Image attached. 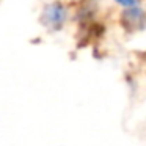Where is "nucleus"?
<instances>
[{
    "label": "nucleus",
    "instance_id": "obj_1",
    "mask_svg": "<svg viewBox=\"0 0 146 146\" xmlns=\"http://www.w3.org/2000/svg\"><path fill=\"white\" fill-rule=\"evenodd\" d=\"M68 19V11L61 3H50L44 8L41 21L46 27L50 29H60Z\"/></svg>",
    "mask_w": 146,
    "mask_h": 146
},
{
    "label": "nucleus",
    "instance_id": "obj_2",
    "mask_svg": "<svg viewBox=\"0 0 146 146\" xmlns=\"http://www.w3.org/2000/svg\"><path fill=\"white\" fill-rule=\"evenodd\" d=\"M116 3L123 5L126 8H135L138 5V0H116Z\"/></svg>",
    "mask_w": 146,
    "mask_h": 146
}]
</instances>
